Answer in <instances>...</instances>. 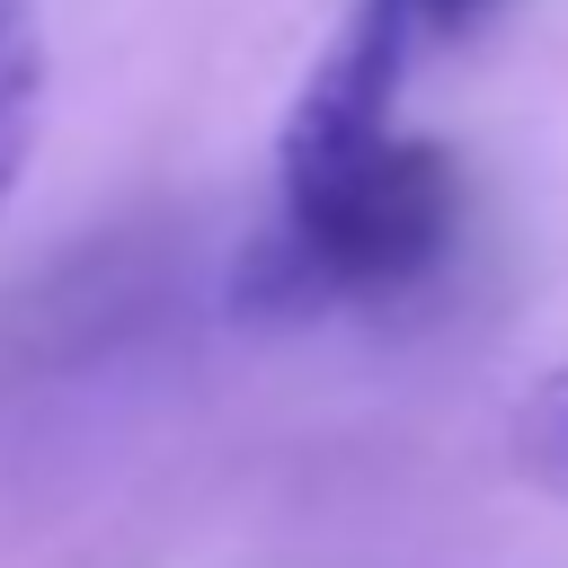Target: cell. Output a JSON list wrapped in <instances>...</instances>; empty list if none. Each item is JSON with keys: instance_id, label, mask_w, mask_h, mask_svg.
<instances>
[{"instance_id": "1", "label": "cell", "mask_w": 568, "mask_h": 568, "mask_svg": "<svg viewBox=\"0 0 568 568\" xmlns=\"http://www.w3.org/2000/svg\"><path fill=\"white\" fill-rule=\"evenodd\" d=\"M408 44L417 27L390 0H364L302 80L275 142V222L240 266V311L302 320V311L408 293L444 266L462 222V178L435 142L390 133Z\"/></svg>"}, {"instance_id": "2", "label": "cell", "mask_w": 568, "mask_h": 568, "mask_svg": "<svg viewBox=\"0 0 568 568\" xmlns=\"http://www.w3.org/2000/svg\"><path fill=\"white\" fill-rule=\"evenodd\" d=\"M36 115H44V27L27 0H0V204L27 178Z\"/></svg>"}, {"instance_id": "3", "label": "cell", "mask_w": 568, "mask_h": 568, "mask_svg": "<svg viewBox=\"0 0 568 568\" xmlns=\"http://www.w3.org/2000/svg\"><path fill=\"white\" fill-rule=\"evenodd\" d=\"M506 444H515V470L532 479V488H550V497H568V355L515 399V426H506Z\"/></svg>"}, {"instance_id": "4", "label": "cell", "mask_w": 568, "mask_h": 568, "mask_svg": "<svg viewBox=\"0 0 568 568\" xmlns=\"http://www.w3.org/2000/svg\"><path fill=\"white\" fill-rule=\"evenodd\" d=\"M390 9H399L417 36H453V27H470V18L497 9V0H390Z\"/></svg>"}]
</instances>
